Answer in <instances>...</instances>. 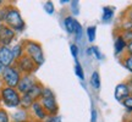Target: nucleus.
Masks as SVG:
<instances>
[{
	"mask_svg": "<svg viewBox=\"0 0 132 122\" xmlns=\"http://www.w3.org/2000/svg\"><path fill=\"white\" fill-rule=\"evenodd\" d=\"M0 101L6 108L17 109L21 106V94L17 92L16 88H10L3 85L0 89Z\"/></svg>",
	"mask_w": 132,
	"mask_h": 122,
	"instance_id": "7ed1b4c3",
	"label": "nucleus"
},
{
	"mask_svg": "<svg viewBox=\"0 0 132 122\" xmlns=\"http://www.w3.org/2000/svg\"><path fill=\"white\" fill-rule=\"evenodd\" d=\"M10 118H11V122H29L31 115H29L28 110L17 109L16 111L12 112V115L10 116Z\"/></svg>",
	"mask_w": 132,
	"mask_h": 122,
	"instance_id": "f8f14e48",
	"label": "nucleus"
},
{
	"mask_svg": "<svg viewBox=\"0 0 132 122\" xmlns=\"http://www.w3.org/2000/svg\"><path fill=\"white\" fill-rule=\"evenodd\" d=\"M37 122H39V121H37Z\"/></svg>",
	"mask_w": 132,
	"mask_h": 122,
	"instance_id": "a19ab883",
	"label": "nucleus"
},
{
	"mask_svg": "<svg viewBox=\"0 0 132 122\" xmlns=\"http://www.w3.org/2000/svg\"><path fill=\"white\" fill-rule=\"evenodd\" d=\"M126 47H127V44H126V42L122 39V37H121L120 34L116 36L115 42H114V51H115V55H116V56L121 55V54L126 50Z\"/></svg>",
	"mask_w": 132,
	"mask_h": 122,
	"instance_id": "ddd939ff",
	"label": "nucleus"
},
{
	"mask_svg": "<svg viewBox=\"0 0 132 122\" xmlns=\"http://www.w3.org/2000/svg\"><path fill=\"white\" fill-rule=\"evenodd\" d=\"M1 6H4V1H1V0H0V7H1Z\"/></svg>",
	"mask_w": 132,
	"mask_h": 122,
	"instance_id": "ea45409f",
	"label": "nucleus"
},
{
	"mask_svg": "<svg viewBox=\"0 0 132 122\" xmlns=\"http://www.w3.org/2000/svg\"><path fill=\"white\" fill-rule=\"evenodd\" d=\"M66 3H70V1H69V0H65V1L61 0V1H60V4H66Z\"/></svg>",
	"mask_w": 132,
	"mask_h": 122,
	"instance_id": "58836bf2",
	"label": "nucleus"
},
{
	"mask_svg": "<svg viewBox=\"0 0 132 122\" xmlns=\"http://www.w3.org/2000/svg\"><path fill=\"white\" fill-rule=\"evenodd\" d=\"M39 101L42 104V106L44 108L45 112L48 114V116H52V115H57L59 111V105H57L56 98H55V94L50 88L44 87V89L42 92L40 99Z\"/></svg>",
	"mask_w": 132,
	"mask_h": 122,
	"instance_id": "20e7f679",
	"label": "nucleus"
},
{
	"mask_svg": "<svg viewBox=\"0 0 132 122\" xmlns=\"http://www.w3.org/2000/svg\"><path fill=\"white\" fill-rule=\"evenodd\" d=\"M86 54H87L88 56H92V55H93V47L87 48V50H86Z\"/></svg>",
	"mask_w": 132,
	"mask_h": 122,
	"instance_id": "c9c22d12",
	"label": "nucleus"
},
{
	"mask_svg": "<svg viewBox=\"0 0 132 122\" xmlns=\"http://www.w3.org/2000/svg\"><path fill=\"white\" fill-rule=\"evenodd\" d=\"M73 36H75V40L76 42H80L82 37H83V28H82V26L81 23L76 20L75 22V33H73Z\"/></svg>",
	"mask_w": 132,
	"mask_h": 122,
	"instance_id": "aec40b11",
	"label": "nucleus"
},
{
	"mask_svg": "<svg viewBox=\"0 0 132 122\" xmlns=\"http://www.w3.org/2000/svg\"><path fill=\"white\" fill-rule=\"evenodd\" d=\"M0 65L6 67L15 65V59L11 51V47H1L0 45Z\"/></svg>",
	"mask_w": 132,
	"mask_h": 122,
	"instance_id": "1a4fd4ad",
	"label": "nucleus"
},
{
	"mask_svg": "<svg viewBox=\"0 0 132 122\" xmlns=\"http://www.w3.org/2000/svg\"><path fill=\"white\" fill-rule=\"evenodd\" d=\"M6 26H9L11 29H14L15 32H22L26 27L24 20L21 16L20 10L14 6V5H7V12H6V17H5V22Z\"/></svg>",
	"mask_w": 132,
	"mask_h": 122,
	"instance_id": "f03ea898",
	"label": "nucleus"
},
{
	"mask_svg": "<svg viewBox=\"0 0 132 122\" xmlns=\"http://www.w3.org/2000/svg\"><path fill=\"white\" fill-rule=\"evenodd\" d=\"M126 50H127V54H131V55H132V42L127 44V47H126Z\"/></svg>",
	"mask_w": 132,
	"mask_h": 122,
	"instance_id": "e433bc0d",
	"label": "nucleus"
},
{
	"mask_svg": "<svg viewBox=\"0 0 132 122\" xmlns=\"http://www.w3.org/2000/svg\"><path fill=\"white\" fill-rule=\"evenodd\" d=\"M114 15H115V9L113 6H104L103 14H102V21L105 23L111 22V20L114 19Z\"/></svg>",
	"mask_w": 132,
	"mask_h": 122,
	"instance_id": "2eb2a0df",
	"label": "nucleus"
},
{
	"mask_svg": "<svg viewBox=\"0 0 132 122\" xmlns=\"http://www.w3.org/2000/svg\"><path fill=\"white\" fill-rule=\"evenodd\" d=\"M125 16H126V19L127 20H132V5L126 10V12H125Z\"/></svg>",
	"mask_w": 132,
	"mask_h": 122,
	"instance_id": "f704fd0d",
	"label": "nucleus"
},
{
	"mask_svg": "<svg viewBox=\"0 0 132 122\" xmlns=\"http://www.w3.org/2000/svg\"><path fill=\"white\" fill-rule=\"evenodd\" d=\"M0 122H11L9 112L3 108H0Z\"/></svg>",
	"mask_w": 132,
	"mask_h": 122,
	"instance_id": "bb28decb",
	"label": "nucleus"
},
{
	"mask_svg": "<svg viewBox=\"0 0 132 122\" xmlns=\"http://www.w3.org/2000/svg\"><path fill=\"white\" fill-rule=\"evenodd\" d=\"M11 51H12V55H14L15 62L21 59V57L24 55V49H23V44L22 43H16L15 45L11 47Z\"/></svg>",
	"mask_w": 132,
	"mask_h": 122,
	"instance_id": "f3484780",
	"label": "nucleus"
},
{
	"mask_svg": "<svg viewBox=\"0 0 132 122\" xmlns=\"http://www.w3.org/2000/svg\"><path fill=\"white\" fill-rule=\"evenodd\" d=\"M75 22H76V19L73 16H66L64 19V27H65L66 32L69 34H73L75 33Z\"/></svg>",
	"mask_w": 132,
	"mask_h": 122,
	"instance_id": "dca6fc26",
	"label": "nucleus"
},
{
	"mask_svg": "<svg viewBox=\"0 0 132 122\" xmlns=\"http://www.w3.org/2000/svg\"><path fill=\"white\" fill-rule=\"evenodd\" d=\"M120 36H121L122 39L126 42V44L132 42V31H122Z\"/></svg>",
	"mask_w": 132,
	"mask_h": 122,
	"instance_id": "cd10ccee",
	"label": "nucleus"
},
{
	"mask_svg": "<svg viewBox=\"0 0 132 122\" xmlns=\"http://www.w3.org/2000/svg\"><path fill=\"white\" fill-rule=\"evenodd\" d=\"M95 32H97V27L95 26H89L86 29V34H87V38H88L89 43H93L95 40Z\"/></svg>",
	"mask_w": 132,
	"mask_h": 122,
	"instance_id": "412c9836",
	"label": "nucleus"
},
{
	"mask_svg": "<svg viewBox=\"0 0 132 122\" xmlns=\"http://www.w3.org/2000/svg\"><path fill=\"white\" fill-rule=\"evenodd\" d=\"M22 44L24 49V55H27L38 67H40L45 62V56H44L42 45L36 40H24L22 42Z\"/></svg>",
	"mask_w": 132,
	"mask_h": 122,
	"instance_id": "f257e3e1",
	"label": "nucleus"
},
{
	"mask_svg": "<svg viewBox=\"0 0 132 122\" xmlns=\"http://www.w3.org/2000/svg\"><path fill=\"white\" fill-rule=\"evenodd\" d=\"M16 38V32L5 23H0V45L10 47V44Z\"/></svg>",
	"mask_w": 132,
	"mask_h": 122,
	"instance_id": "0eeeda50",
	"label": "nucleus"
},
{
	"mask_svg": "<svg viewBox=\"0 0 132 122\" xmlns=\"http://www.w3.org/2000/svg\"><path fill=\"white\" fill-rule=\"evenodd\" d=\"M121 104L123 105V108L126 109V111H127L128 114H132V94H130Z\"/></svg>",
	"mask_w": 132,
	"mask_h": 122,
	"instance_id": "b1692460",
	"label": "nucleus"
},
{
	"mask_svg": "<svg viewBox=\"0 0 132 122\" xmlns=\"http://www.w3.org/2000/svg\"><path fill=\"white\" fill-rule=\"evenodd\" d=\"M122 65L125 66V68L130 71L132 73V55L131 54H126L125 57L122 59Z\"/></svg>",
	"mask_w": 132,
	"mask_h": 122,
	"instance_id": "4be33fe9",
	"label": "nucleus"
},
{
	"mask_svg": "<svg viewBox=\"0 0 132 122\" xmlns=\"http://www.w3.org/2000/svg\"><path fill=\"white\" fill-rule=\"evenodd\" d=\"M121 29L122 31H132V20H125L121 23Z\"/></svg>",
	"mask_w": 132,
	"mask_h": 122,
	"instance_id": "c756f323",
	"label": "nucleus"
},
{
	"mask_svg": "<svg viewBox=\"0 0 132 122\" xmlns=\"http://www.w3.org/2000/svg\"><path fill=\"white\" fill-rule=\"evenodd\" d=\"M33 103H34V100L29 97L28 94H23V95H21V109L29 110Z\"/></svg>",
	"mask_w": 132,
	"mask_h": 122,
	"instance_id": "6ab92c4d",
	"label": "nucleus"
},
{
	"mask_svg": "<svg viewBox=\"0 0 132 122\" xmlns=\"http://www.w3.org/2000/svg\"><path fill=\"white\" fill-rule=\"evenodd\" d=\"M70 51H71L72 57L75 59V62H78V54H80V50H78V47H77L76 43H73V44L70 45Z\"/></svg>",
	"mask_w": 132,
	"mask_h": 122,
	"instance_id": "a878e982",
	"label": "nucleus"
},
{
	"mask_svg": "<svg viewBox=\"0 0 132 122\" xmlns=\"http://www.w3.org/2000/svg\"><path fill=\"white\" fill-rule=\"evenodd\" d=\"M44 122H62V118L60 115H52V116H48Z\"/></svg>",
	"mask_w": 132,
	"mask_h": 122,
	"instance_id": "2f4dec72",
	"label": "nucleus"
},
{
	"mask_svg": "<svg viewBox=\"0 0 132 122\" xmlns=\"http://www.w3.org/2000/svg\"><path fill=\"white\" fill-rule=\"evenodd\" d=\"M89 84L90 87L95 90L100 89V85H102V82H100V75H99L98 71H93L92 75H90V80H89Z\"/></svg>",
	"mask_w": 132,
	"mask_h": 122,
	"instance_id": "a211bd4d",
	"label": "nucleus"
},
{
	"mask_svg": "<svg viewBox=\"0 0 132 122\" xmlns=\"http://www.w3.org/2000/svg\"><path fill=\"white\" fill-rule=\"evenodd\" d=\"M37 82L38 81H37V78L34 77V75H22L19 84L16 87V89H17V92H19L21 95H23V94L28 93L29 89H31Z\"/></svg>",
	"mask_w": 132,
	"mask_h": 122,
	"instance_id": "6e6552de",
	"label": "nucleus"
},
{
	"mask_svg": "<svg viewBox=\"0 0 132 122\" xmlns=\"http://www.w3.org/2000/svg\"><path fill=\"white\" fill-rule=\"evenodd\" d=\"M75 75L77 76V77H78L81 81L85 80V71H83V67L81 66L80 61L75 64Z\"/></svg>",
	"mask_w": 132,
	"mask_h": 122,
	"instance_id": "5701e85b",
	"label": "nucleus"
},
{
	"mask_svg": "<svg viewBox=\"0 0 132 122\" xmlns=\"http://www.w3.org/2000/svg\"><path fill=\"white\" fill-rule=\"evenodd\" d=\"M6 12H7V5L1 6V7H0V23H4V22H5Z\"/></svg>",
	"mask_w": 132,
	"mask_h": 122,
	"instance_id": "7c9ffc66",
	"label": "nucleus"
},
{
	"mask_svg": "<svg viewBox=\"0 0 132 122\" xmlns=\"http://www.w3.org/2000/svg\"><path fill=\"white\" fill-rule=\"evenodd\" d=\"M93 56L97 59V60H103V54H102V51L99 50L98 47H93Z\"/></svg>",
	"mask_w": 132,
	"mask_h": 122,
	"instance_id": "473e14b6",
	"label": "nucleus"
},
{
	"mask_svg": "<svg viewBox=\"0 0 132 122\" xmlns=\"http://www.w3.org/2000/svg\"><path fill=\"white\" fill-rule=\"evenodd\" d=\"M43 89H44L43 84L40 83V82H37V83H36V84L33 85L31 89H29L28 93H26V94H28L29 97L34 100V101H37V100H39V99H40V95H42Z\"/></svg>",
	"mask_w": 132,
	"mask_h": 122,
	"instance_id": "4468645a",
	"label": "nucleus"
},
{
	"mask_svg": "<svg viewBox=\"0 0 132 122\" xmlns=\"http://www.w3.org/2000/svg\"><path fill=\"white\" fill-rule=\"evenodd\" d=\"M15 66L17 67V70L22 75H33L38 68V66L27 55H23L21 59H19V60L15 62Z\"/></svg>",
	"mask_w": 132,
	"mask_h": 122,
	"instance_id": "423d86ee",
	"label": "nucleus"
},
{
	"mask_svg": "<svg viewBox=\"0 0 132 122\" xmlns=\"http://www.w3.org/2000/svg\"><path fill=\"white\" fill-rule=\"evenodd\" d=\"M98 120V111L95 108H92L90 110V122H97Z\"/></svg>",
	"mask_w": 132,
	"mask_h": 122,
	"instance_id": "72a5a7b5",
	"label": "nucleus"
},
{
	"mask_svg": "<svg viewBox=\"0 0 132 122\" xmlns=\"http://www.w3.org/2000/svg\"><path fill=\"white\" fill-rule=\"evenodd\" d=\"M131 93V90H130V87H128L127 83H119L116 87H115V89H114V98L116 99V101L119 103H122L125 99L127 98Z\"/></svg>",
	"mask_w": 132,
	"mask_h": 122,
	"instance_id": "9d476101",
	"label": "nucleus"
},
{
	"mask_svg": "<svg viewBox=\"0 0 132 122\" xmlns=\"http://www.w3.org/2000/svg\"><path fill=\"white\" fill-rule=\"evenodd\" d=\"M31 111H32V115L34 116V118L39 122H44L45 118L48 117V114L45 112V110H44V108L42 106V104H40L39 100H37V101H34V103L32 104Z\"/></svg>",
	"mask_w": 132,
	"mask_h": 122,
	"instance_id": "9b49d317",
	"label": "nucleus"
},
{
	"mask_svg": "<svg viewBox=\"0 0 132 122\" xmlns=\"http://www.w3.org/2000/svg\"><path fill=\"white\" fill-rule=\"evenodd\" d=\"M43 9L48 15H53L55 12V6L53 4V1H45L44 5H43Z\"/></svg>",
	"mask_w": 132,
	"mask_h": 122,
	"instance_id": "393cba45",
	"label": "nucleus"
},
{
	"mask_svg": "<svg viewBox=\"0 0 132 122\" xmlns=\"http://www.w3.org/2000/svg\"><path fill=\"white\" fill-rule=\"evenodd\" d=\"M71 3V11H72V14L77 16V15L80 14V3L77 1V0H73V1H70Z\"/></svg>",
	"mask_w": 132,
	"mask_h": 122,
	"instance_id": "c85d7f7f",
	"label": "nucleus"
},
{
	"mask_svg": "<svg viewBox=\"0 0 132 122\" xmlns=\"http://www.w3.org/2000/svg\"><path fill=\"white\" fill-rule=\"evenodd\" d=\"M21 77H22V73L14 65V66H10V67H6L4 70L3 75H1V81H3L5 87L16 88L20 80H21Z\"/></svg>",
	"mask_w": 132,
	"mask_h": 122,
	"instance_id": "39448f33",
	"label": "nucleus"
},
{
	"mask_svg": "<svg viewBox=\"0 0 132 122\" xmlns=\"http://www.w3.org/2000/svg\"><path fill=\"white\" fill-rule=\"evenodd\" d=\"M4 70H5V67H4V66H1V65H0V77H1V75H3V72H4Z\"/></svg>",
	"mask_w": 132,
	"mask_h": 122,
	"instance_id": "4c0bfd02",
	"label": "nucleus"
}]
</instances>
